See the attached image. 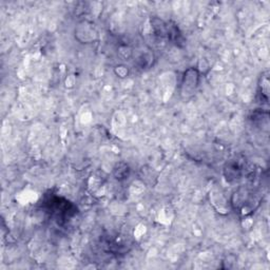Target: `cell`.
I'll return each mask as SVG.
<instances>
[{
    "instance_id": "obj_1",
    "label": "cell",
    "mask_w": 270,
    "mask_h": 270,
    "mask_svg": "<svg viewBox=\"0 0 270 270\" xmlns=\"http://www.w3.org/2000/svg\"><path fill=\"white\" fill-rule=\"evenodd\" d=\"M47 209L51 217L57 222H65L68 219L74 217L77 212V208L68 200L60 196H51L46 201Z\"/></svg>"
},
{
    "instance_id": "obj_2",
    "label": "cell",
    "mask_w": 270,
    "mask_h": 270,
    "mask_svg": "<svg viewBox=\"0 0 270 270\" xmlns=\"http://www.w3.org/2000/svg\"><path fill=\"white\" fill-rule=\"evenodd\" d=\"M200 84V72L195 68H189L184 72L181 84V95L183 97H190L195 93Z\"/></svg>"
},
{
    "instance_id": "obj_3",
    "label": "cell",
    "mask_w": 270,
    "mask_h": 270,
    "mask_svg": "<svg viewBox=\"0 0 270 270\" xmlns=\"http://www.w3.org/2000/svg\"><path fill=\"white\" fill-rule=\"evenodd\" d=\"M167 39L179 47H182V44H185V38L179 27L172 22H167Z\"/></svg>"
},
{
    "instance_id": "obj_4",
    "label": "cell",
    "mask_w": 270,
    "mask_h": 270,
    "mask_svg": "<svg viewBox=\"0 0 270 270\" xmlns=\"http://www.w3.org/2000/svg\"><path fill=\"white\" fill-rule=\"evenodd\" d=\"M243 166H241L237 162H232L228 164V166L225 168L226 179L229 182L241 180L243 175Z\"/></svg>"
},
{
    "instance_id": "obj_5",
    "label": "cell",
    "mask_w": 270,
    "mask_h": 270,
    "mask_svg": "<svg viewBox=\"0 0 270 270\" xmlns=\"http://www.w3.org/2000/svg\"><path fill=\"white\" fill-rule=\"evenodd\" d=\"M135 53H137V57L135 58V60H136L137 65L140 68H148L152 64L153 53L151 52V50L148 47H145L144 50L142 47L139 50L135 51Z\"/></svg>"
}]
</instances>
